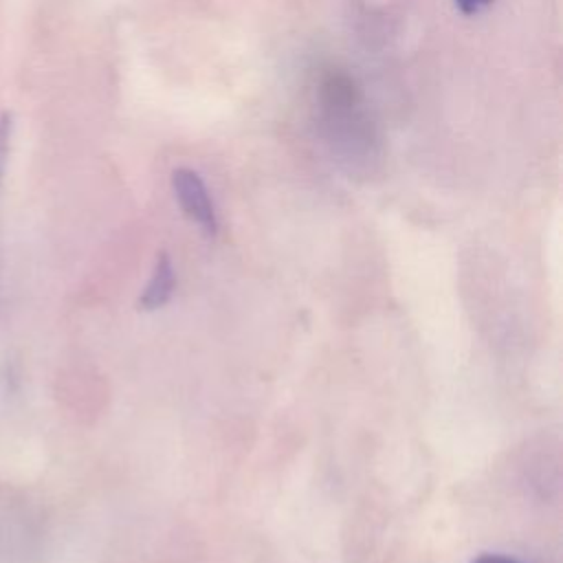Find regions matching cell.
Listing matches in <instances>:
<instances>
[{"mask_svg":"<svg viewBox=\"0 0 563 563\" xmlns=\"http://www.w3.org/2000/svg\"><path fill=\"white\" fill-rule=\"evenodd\" d=\"M455 9L464 15H477L482 13L486 7L493 4V0H453Z\"/></svg>","mask_w":563,"mask_h":563,"instance_id":"3","label":"cell"},{"mask_svg":"<svg viewBox=\"0 0 563 563\" xmlns=\"http://www.w3.org/2000/svg\"><path fill=\"white\" fill-rule=\"evenodd\" d=\"M174 268H172V262L165 253H161L154 262V268H152V275H150V282L145 284L141 297H139V308L141 310H156V308H163L172 292H174Z\"/></svg>","mask_w":563,"mask_h":563,"instance_id":"2","label":"cell"},{"mask_svg":"<svg viewBox=\"0 0 563 563\" xmlns=\"http://www.w3.org/2000/svg\"><path fill=\"white\" fill-rule=\"evenodd\" d=\"M172 189L174 196L185 211V216L196 222L207 235H216L218 231V216L209 189L198 172L189 167H178L172 172Z\"/></svg>","mask_w":563,"mask_h":563,"instance_id":"1","label":"cell"},{"mask_svg":"<svg viewBox=\"0 0 563 563\" xmlns=\"http://www.w3.org/2000/svg\"><path fill=\"white\" fill-rule=\"evenodd\" d=\"M471 563H519V561L512 559V556H506V554H490V552H486V554L475 556Z\"/></svg>","mask_w":563,"mask_h":563,"instance_id":"4","label":"cell"},{"mask_svg":"<svg viewBox=\"0 0 563 563\" xmlns=\"http://www.w3.org/2000/svg\"><path fill=\"white\" fill-rule=\"evenodd\" d=\"M7 141H9V123H7V119H4V121H0V174H2V167H4Z\"/></svg>","mask_w":563,"mask_h":563,"instance_id":"5","label":"cell"}]
</instances>
